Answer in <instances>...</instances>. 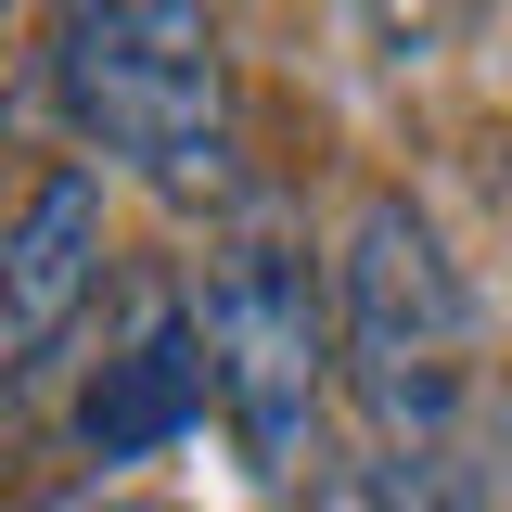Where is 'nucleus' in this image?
I'll list each match as a JSON object with an SVG mask.
<instances>
[{
    "mask_svg": "<svg viewBox=\"0 0 512 512\" xmlns=\"http://www.w3.org/2000/svg\"><path fill=\"white\" fill-rule=\"evenodd\" d=\"M52 103L90 154L141 167L180 205H218L244 167L231 39L205 0H64L52 13Z\"/></svg>",
    "mask_w": 512,
    "mask_h": 512,
    "instance_id": "nucleus-1",
    "label": "nucleus"
},
{
    "mask_svg": "<svg viewBox=\"0 0 512 512\" xmlns=\"http://www.w3.org/2000/svg\"><path fill=\"white\" fill-rule=\"evenodd\" d=\"M333 384L384 448H448L474 384V282L448 256L436 205L372 192L333 244Z\"/></svg>",
    "mask_w": 512,
    "mask_h": 512,
    "instance_id": "nucleus-2",
    "label": "nucleus"
},
{
    "mask_svg": "<svg viewBox=\"0 0 512 512\" xmlns=\"http://www.w3.org/2000/svg\"><path fill=\"white\" fill-rule=\"evenodd\" d=\"M205 384H218V423L256 474H320V397H333V269L295 231H218L205 256Z\"/></svg>",
    "mask_w": 512,
    "mask_h": 512,
    "instance_id": "nucleus-3",
    "label": "nucleus"
},
{
    "mask_svg": "<svg viewBox=\"0 0 512 512\" xmlns=\"http://www.w3.org/2000/svg\"><path fill=\"white\" fill-rule=\"evenodd\" d=\"M103 180L90 167H52L26 192V218L0 231V359H39L77 333V308L103 295Z\"/></svg>",
    "mask_w": 512,
    "mask_h": 512,
    "instance_id": "nucleus-4",
    "label": "nucleus"
},
{
    "mask_svg": "<svg viewBox=\"0 0 512 512\" xmlns=\"http://www.w3.org/2000/svg\"><path fill=\"white\" fill-rule=\"evenodd\" d=\"M205 397H218V384H205V333H192L180 308H154L116 359H103L90 410H77V436H90V461H154L167 436L205 423Z\"/></svg>",
    "mask_w": 512,
    "mask_h": 512,
    "instance_id": "nucleus-5",
    "label": "nucleus"
},
{
    "mask_svg": "<svg viewBox=\"0 0 512 512\" xmlns=\"http://www.w3.org/2000/svg\"><path fill=\"white\" fill-rule=\"evenodd\" d=\"M308 512H474V474L448 448H359L308 474Z\"/></svg>",
    "mask_w": 512,
    "mask_h": 512,
    "instance_id": "nucleus-6",
    "label": "nucleus"
},
{
    "mask_svg": "<svg viewBox=\"0 0 512 512\" xmlns=\"http://www.w3.org/2000/svg\"><path fill=\"white\" fill-rule=\"evenodd\" d=\"M359 13V39H372L384 64H423V52H448V26H461V0H346Z\"/></svg>",
    "mask_w": 512,
    "mask_h": 512,
    "instance_id": "nucleus-7",
    "label": "nucleus"
}]
</instances>
